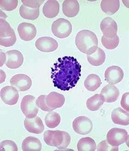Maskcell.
Segmentation results:
<instances>
[{
    "instance_id": "11",
    "label": "cell",
    "mask_w": 129,
    "mask_h": 151,
    "mask_svg": "<svg viewBox=\"0 0 129 151\" xmlns=\"http://www.w3.org/2000/svg\"><path fill=\"white\" fill-rule=\"evenodd\" d=\"M124 71L119 66H110L108 67L104 74L105 80L111 85H115L120 83L124 78Z\"/></svg>"
},
{
    "instance_id": "3",
    "label": "cell",
    "mask_w": 129,
    "mask_h": 151,
    "mask_svg": "<svg viewBox=\"0 0 129 151\" xmlns=\"http://www.w3.org/2000/svg\"><path fill=\"white\" fill-rule=\"evenodd\" d=\"M44 140L48 146L56 147L59 149H64L70 144L71 137L67 132L49 130L44 132Z\"/></svg>"
},
{
    "instance_id": "33",
    "label": "cell",
    "mask_w": 129,
    "mask_h": 151,
    "mask_svg": "<svg viewBox=\"0 0 129 151\" xmlns=\"http://www.w3.org/2000/svg\"><path fill=\"white\" fill-rule=\"evenodd\" d=\"M98 151H119V147H113L108 143L107 140H104L99 143L97 147Z\"/></svg>"
},
{
    "instance_id": "9",
    "label": "cell",
    "mask_w": 129,
    "mask_h": 151,
    "mask_svg": "<svg viewBox=\"0 0 129 151\" xmlns=\"http://www.w3.org/2000/svg\"><path fill=\"white\" fill-rule=\"evenodd\" d=\"M24 62V57L22 53L17 50L8 51L5 53L6 65L11 69L19 68Z\"/></svg>"
},
{
    "instance_id": "30",
    "label": "cell",
    "mask_w": 129,
    "mask_h": 151,
    "mask_svg": "<svg viewBox=\"0 0 129 151\" xmlns=\"http://www.w3.org/2000/svg\"><path fill=\"white\" fill-rule=\"evenodd\" d=\"M103 46L108 50H112L116 48L119 45L120 39L117 35L113 38H108L105 36H103L101 39Z\"/></svg>"
},
{
    "instance_id": "12",
    "label": "cell",
    "mask_w": 129,
    "mask_h": 151,
    "mask_svg": "<svg viewBox=\"0 0 129 151\" xmlns=\"http://www.w3.org/2000/svg\"><path fill=\"white\" fill-rule=\"evenodd\" d=\"M35 46L40 51L50 52L56 50L58 44L57 41L53 38L44 37L39 38L36 40Z\"/></svg>"
},
{
    "instance_id": "6",
    "label": "cell",
    "mask_w": 129,
    "mask_h": 151,
    "mask_svg": "<svg viewBox=\"0 0 129 151\" xmlns=\"http://www.w3.org/2000/svg\"><path fill=\"white\" fill-rule=\"evenodd\" d=\"M129 138V135L125 129L120 128H113L107 135V141L113 147H119L126 142Z\"/></svg>"
},
{
    "instance_id": "32",
    "label": "cell",
    "mask_w": 129,
    "mask_h": 151,
    "mask_svg": "<svg viewBox=\"0 0 129 151\" xmlns=\"http://www.w3.org/2000/svg\"><path fill=\"white\" fill-rule=\"evenodd\" d=\"M1 151H18V147L14 142L11 140L2 141L0 144Z\"/></svg>"
},
{
    "instance_id": "21",
    "label": "cell",
    "mask_w": 129,
    "mask_h": 151,
    "mask_svg": "<svg viewBox=\"0 0 129 151\" xmlns=\"http://www.w3.org/2000/svg\"><path fill=\"white\" fill-rule=\"evenodd\" d=\"M60 5L57 1H47L43 7V14L47 18H55L58 16L59 13Z\"/></svg>"
},
{
    "instance_id": "29",
    "label": "cell",
    "mask_w": 129,
    "mask_h": 151,
    "mask_svg": "<svg viewBox=\"0 0 129 151\" xmlns=\"http://www.w3.org/2000/svg\"><path fill=\"white\" fill-rule=\"evenodd\" d=\"M45 122L47 127L51 129L56 128L61 122V117L58 113L49 111L46 116Z\"/></svg>"
},
{
    "instance_id": "17",
    "label": "cell",
    "mask_w": 129,
    "mask_h": 151,
    "mask_svg": "<svg viewBox=\"0 0 129 151\" xmlns=\"http://www.w3.org/2000/svg\"><path fill=\"white\" fill-rule=\"evenodd\" d=\"M100 95L103 102L113 103L118 99L120 96V91L115 85L108 84L103 88Z\"/></svg>"
},
{
    "instance_id": "35",
    "label": "cell",
    "mask_w": 129,
    "mask_h": 151,
    "mask_svg": "<svg viewBox=\"0 0 129 151\" xmlns=\"http://www.w3.org/2000/svg\"><path fill=\"white\" fill-rule=\"evenodd\" d=\"M46 95H41L38 97V98L36 100V104L39 108L41 110L45 111H50L49 109L47 108L45 102V98Z\"/></svg>"
},
{
    "instance_id": "36",
    "label": "cell",
    "mask_w": 129,
    "mask_h": 151,
    "mask_svg": "<svg viewBox=\"0 0 129 151\" xmlns=\"http://www.w3.org/2000/svg\"><path fill=\"white\" fill-rule=\"evenodd\" d=\"M129 93H124L122 96V99L121 100V106L122 108L129 112Z\"/></svg>"
},
{
    "instance_id": "4",
    "label": "cell",
    "mask_w": 129,
    "mask_h": 151,
    "mask_svg": "<svg viewBox=\"0 0 129 151\" xmlns=\"http://www.w3.org/2000/svg\"><path fill=\"white\" fill-rule=\"evenodd\" d=\"M5 19L1 17L0 45L5 47H9L14 45L17 38L14 29Z\"/></svg>"
},
{
    "instance_id": "7",
    "label": "cell",
    "mask_w": 129,
    "mask_h": 151,
    "mask_svg": "<svg viewBox=\"0 0 129 151\" xmlns=\"http://www.w3.org/2000/svg\"><path fill=\"white\" fill-rule=\"evenodd\" d=\"M22 112L28 119H33L37 116L39 111L36 104V98L31 95L26 96L22 99L21 103Z\"/></svg>"
},
{
    "instance_id": "27",
    "label": "cell",
    "mask_w": 129,
    "mask_h": 151,
    "mask_svg": "<svg viewBox=\"0 0 129 151\" xmlns=\"http://www.w3.org/2000/svg\"><path fill=\"white\" fill-rule=\"evenodd\" d=\"M97 145L93 139L87 137L79 140L77 144L78 151H95Z\"/></svg>"
},
{
    "instance_id": "23",
    "label": "cell",
    "mask_w": 129,
    "mask_h": 151,
    "mask_svg": "<svg viewBox=\"0 0 129 151\" xmlns=\"http://www.w3.org/2000/svg\"><path fill=\"white\" fill-rule=\"evenodd\" d=\"M87 57L88 62L91 65L100 66L105 62L106 55L104 51L100 47H98L93 54L87 55Z\"/></svg>"
},
{
    "instance_id": "18",
    "label": "cell",
    "mask_w": 129,
    "mask_h": 151,
    "mask_svg": "<svg viewBox=\"0 0 129 151\" xmlns=\"http://www.w3.org/2000/svg\"><path fill=\"white\" fill-rule=\"evenodd\" d=\"M24 125L26 129L32 133L40 134L44 130L43 122L39 116H36L33 119L25 118Z\"/></svg>"
},
{
    "instance_id": "28",
    "label": "cell",
    "mask_w": 129,
    "mask_h": 151,
    "mask_svg": "<svg viewBox=\"0 0 129 151\" xmlns=\"http://www.w3.org/2000/svg\"><path fill=\"white\" fill-rule=\"evenodd\" d=\"M104 103L100 94H96L89 98L86 101V106L91 111L98 110Z\"/></svg>"
},
{
    "instance_id": "19",
    "label": "cell",
    "mask_w": 129,
    "mask_h": 151,
    "mask_svg": "<svg viewBox=\"0 0 129 151\" xmlns=\"http://www.w3.org/2000/svg\"><path fill=\"white\" fill-rule=\"evenodd\" d=\"M63 12L68 18H73L78 14L80 11V4L76 0H65L63 3Z\"/></svg>"
},
{
    "instance_id": "24",
    "label": "cell",
    "mask_w": 129,
    "mask_h": 151,
    "mask_svg": "<svg viewBox=\"0 0 129 151\" xmlns=\"http://www.w3.org/2000/svg\"><path fill=\"white\" fill-rule=\"evenodd\" d=\"M120 2L119 0H103L101 2L102 10L108 15L115 14L119 10Z\"/></svg>"
},
{
    "instance_id": "31",
    "label": "cell",
    "mask_w": 129,
    "mask_h": 151,
    "mask_svg": "<svg viewBox=\"0 0 129 151\" xmlns=\"http://www.w3.org/2000/svg\"><path fill=\"white\" fill-rule=\"evenodd\" d=\"M18 4V0H1L0 7L1 9L11 11L15 9Z\"/></svg>"
},
{
    "instance_id": "5",
    "label": "cell",
    "mask_w": 129,
    "mask_h": 151,
    "mask_svg": "<svg viewBox=\"0 0 129 151\" xmlns=\"http://www.w3.org/2000/svg\"><path fill=\"white\" fill-rule=\"evenodd\" d=\"M51 31L55 37L63 39L71 35L72 31V26L67 19L59 18L53 22Z\"/></svg>"
},
{
    "instance_id": "34",
    "label": "cell",
    "mask_w": 129,
    "mask_h": 151,
    "mask_svg": "<svg viewBox=\"0 0 129 151\" xmlns=\"http://www.w3.org/2000/svg\"><path fill=\"white\" fill-rule=\"evenodd\" d=\"M22 2L24 5L27 7L32 9H36L40 8L42 3L44 2V0H22Z\"/></svg>"
},
{
    "instance_id": "14",
    "label": "cell",
    "mask_w": 129,
    "mask_h": 151,
    "mask_svg": "<svg viewBox=\"0 0 129 151\" xmlns=\"http://www.w3.org/2000/svg\"><path fill=\"white\" fill-rule=\"evenodd\" d=\"M65 101L64 96L56 92H51L47 96H45V98L46 105L50 111L62 107L65 103Z\"/></svg>"
},
{
    "instance_id": "15",
    "label": "cell",
    "mask_w": 129,
    "mask_h": 151,
    "mask_svg": "<svg viewBox=\"0 0 129 151\" xmlns=\"http://www.w3.org/2000/svg\"><path fill=\"white\" fill-rule=\"evenodd\" d=\"M100 28L103 36L108 38L115 37L117 34V24L114 19L110 17H107L102 20Z\"/></svg>"
},
{
    "instance_id": "8",
    "label": "cell",
    "mask_w": 129,
    "mask_h": 151,
    "mask_svg": "<svg viewBox=\"0 0 129 151\" xmlns=\"http://www.w3.org/2000/svg\"><path fill=\"white\" fill-rule=\"evenodd\" d=\"M93 124L89 118L80 116L76 118L73 122V128L76 133L81 135L89 134L93 129Z\"/></svg>"
},
{
    "instance_id": "13",
    "label": "cell",
    "mask_w": 129,
    "mask_h": 151,
    "mask_svg": "<svg viewBox=\"0 0 129 151\" xmlns=\"http://www.w3.org/2000/svg\"><path fill=\"white\" fill-rule=\"evenodd\" d=\"M1 98L6 104L10 106L15 105L19 99V91L13 86H6L1 90Z\"/></svg>"
},
{
    "instance_id": "16",
    "label": "cell",
    "mask_w": 129,
    "mask_h": 151,
    "mask_svg": "<svg viewBox=\"0 0 129 151\" xmlns=\"http://www.w3.org/2000/svg\"><path fill=\"white\" fill-rule=\"evenodd\" d=\"M18 32L19 37L24 41L33 40L36 35V29L34 24L29 23H22L18 26Z\"/></svg>"
},
{
    "instance_id": "22",
    "label": "cell",
    "mask_w": 129,
    "mask_h": 151,
    "mask_svg": "<svg viewBox=\"0 0 129 151\" xmlns=\"http://www.w3.org/2000/svg\"><path fill=\"white\" fill-rule=\"evenodd\" d=\"M22 148L24 151H40L42 149V144L38 138L29 137L22 142Z\"/></svg>"
},
{
    "instance_id": "10",
    "label": "cell",
    "mask_w": 129,
    "mask_h": 151,
    "mask_svg": "<svg viewBox=\"0 0 129 151\" xmlns=\"http://www.w3.org/2000/svg\"><path fill=\"white\" fill-rule=\"evenodd\" d=\"M11 85L18 90L19 92L27 91L31 88L32 82L31 78L26 75L19 74L14 76L10 81Z\"/></svg>"
},
{
    "instance_id": "2",
    "label": "cell",
    "mask_w": 129,
    "mask_h": 151,
    "mask_svg": "<svg viewBox=\"0 0 129 151\" xmlns=\"http://www.w3.org/2000/svg\"><path fill=\"white\" fill-rule=\"evenodd\" d=\"M98 37L94 33L87 29L80 31L76 37V44L80 51L87 55L93 54L98 48Z\"/></svg>"
},
{
    "instance_id": "20",
    "label": "cell",
    "mask_w": 129,
    "mask_h": 151,
    "mask_svg": "<svg viewBox=\"0 0 129 151\" xmlns=\"http://www.w3.org/2000/svg\"><path fill=\"white\" fill-rule=\"evenodd\" d=\"M112 119L115 124L127 126L129 124V113L122 108H115L112 112Z\"/></svg>"
},
{
    "instance_id": "26",
    "label": "cell",
    "mask_w": 129,
    "mask_h": 151,
    "mask_svg": "<svg viewBox=\"0 0 129 151\" xmlns=\"http://www.w3.org/2000/svg\"><path fill=\"white\" fill-rule=\"evenodd\" d=\"M19 14L23 19L29 20H36L39 17L40 8L31 9L23 4L19 8Z\"/></svg>"
},
{
    "instance_id": "25",
    "label": "cell",
    "mask_w": 129,
    "mask_h": 151,
    "mask_svg": "<svg viewBox=\"0 0 129 151\" xmlns=\"http://www.w3.org/2000/svg\"><path fill=\"white\" fill-rule=\"evenodd\" d=\"M101 84V79L98 76L94 74L88 75L84 82L86 88L90 91H95L100 87Z\"/></svg>"
},
{
    "instance_id": "1",
    "label": "cell",
    "mask_w": 129,
    "mask_h": 151,
    "mask_svg": "<svg viewBox=\"0 0 129 151\" xmlns=\"http://www.w3.org/2000/svg\"><path fill=\"white\" fill-rule=\"evenodd\" d=\"M81 68L80 63L73 57L58 58L51 67L54 86L62 91H68L75 87L81 77Z\"/></svg>"
}]
</instances>
